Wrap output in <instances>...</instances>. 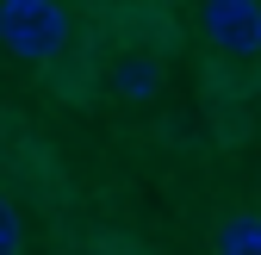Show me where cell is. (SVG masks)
<instances>
[{
	"mask_svg": "<svg viewBox=\"0 0 261 255\" xmlns=\"http://www.w3.org/2000/svg\"><path fill=\"white\" fill-rule=\"evenodd\" d=\"M69 44L62 0H0V50L13 62H50Z\"/></svg>",
	"mask_w": 261,
	"mask_h": 255,
	"instance_id": "6da1fadb",
	"label": "cell"
},
{
	"mask_svg": "<svg viewBox=\"0 0 261 255\" xmlns=\"http://www.w3.org/2000/svg\"><path fill=\"white\" fill-rule=\"evenodd\" d=\"M199 25L224 56H261V0H205Z\"/></svg>",
	"mask_w": 261,
	"mask_h": 255,
	"instance_id": "7a4b0ae2",
	"label": "cell"
},
{
	"mask_svg": "<svg viewBox=\"0 0 261 255\" xmlns=\"http://www.w3.org/2000/svg\"><path fill=\"white\" fill-rule=\"evenodd\" d=\"M112 93L130 100V106H149L155 93H162V62L143 56V50H124V56L112 62Z\"/></svg>",
	"mask_w": 261,
	"mask_h": 255,
	"instance_id": "3957f363",
	"label": "cell"
},
{
	"mask_svg": "<svg viewBox=\"0 0 261 255\" xmlns=\"http://www.w3.org/2000/svg\"><path fill=\"white\" fill-rule=\"evenodd\" d=\"M212 255H261V218L255 212L224 218V224L212 231Z\"/></svg>",
	"mask_w": 261,
	"mask_h": 255,
	"instance_id": "277c9868",
	"label": "cell"
},
{
	"mask_svg": "<svg viewBox=\"0 0 261 255\" xmlns=\"http://www.w3.org/2000/svg\"><path fill=\"white\" fill-rule=\"evenodd\" d=\"M19 249H25V224H19L13 199L0 193V255H19Z\"/></svg>",
	"mask_w": 261,
	"mask_h": 255,
	"instance_id": "5b68a950",
	"label": "cell"
},
{
	"mask_svg": "<svg viewBox=\"0 0 261 255\" xmlns=\"http://www.w3.org/2000/svg\"><path fill=\"white\" fill-rule=\"evenodd\" d=\"M155 7H174V0H155Z\"/></svg>",
	"mask_w": 261,
	"mask_h": 255,
	"instance_id": "8992f818",
	"label": "cell"
}]
</instances>
